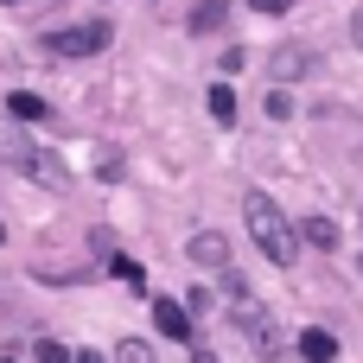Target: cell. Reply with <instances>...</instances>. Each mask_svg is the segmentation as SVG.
Wrapping results in <instances>:
<instances>
[{
  "label": "cell",
  "instance_id": "cell-1",
  "mask_svg": "<svg viewBox=\"0 0 363 363\" xmlns=\"http://www.w3.org/2000/svg\"><path fill=\"white\" fill-rule=\"evenodd\" d=\"M242 217H249V236H255V249H262L274 268H294V255H300V236H294V223L281 217V204H274L268 191H249V198H242Z\"/></svg>",
  "mask_w": 363,
  "mask_h": 363
},
{
  "label": "cell",
  "instance_id": "cell-2",
  "mask_svg": "<svg viewBox=\"0 0 363 363\" xmlns=\"http://www.w3.org/2000/svg\"><path fill=\"white\" fill-rule=\"evenodd\" d=\"M223 287H230V319H236V332H242V338H249L262 357H274V351H281V332H274V319L255 306V294H249L236 274H223Z\"/></svg>",
  "mask_w": 363,
  "mask_h": 363
},
{
  "label": "cell",
  "instance_id": "cell-3",
  "mask_svg": "<svg viewBox=\"0 0 363 363\" xmlns=\"http://www.w3.org/2000/svg\"><path fill=\"white\" fill-rule=\"evenodd\" d=\"M108 38H115L108 19H83V26H57V32H45V51H51V57H96Z\"/></svg>",
  "mask_w": 363,
  "mask_h": 363
},
{
  "label": "cell",
  "instance_id": "cell-4",
  "mask_svg": "<svg viewBox=\"0 0 363 363\" xmlns=\"http://www.w3.org/2000/svg\"><path fill=\"white\" fill-rule=\"evenodd\" d=\"M268 70H274V83H300V77L313 70V51H306V45H281V51L268 57Z\"/></svg>",
  "mask_w": 363,
  "mask_h": 363
},
{
  "label": "cell",
  "instance_id": "cell-5",
  "mask_svg": "<svg viewBox=\"0 0 363 363\" xmlns=\"http://www.w3.org/2000/svg\"><path fill=\"white\" fill-rule=\"evenodd\" d=\"M191 262H198V268H217V274H223V268H230V242H223L217 230H198V236H191Z\"/></svg>",
  "mask_w": 363,
  "mask_h": 363
},
{
  "label": "cell",
  "instance_id": "cell-6",
  "mask_svg": "<svg viewBox=\"0 0 363 363\" xmlns=\"http://www.w3.org/2000/svg\"><path fill=\"white\" fill-rule=\"evenodd\" d=\"M153 319H160V332H166V338L191 345V319H185V306H179V300H153Z\"/></svg>",
  "mask_w": 363,
  "mask_h": 363
},
{
  "label": "cell",
  "instance_id": "cell-7",
  "mask_svg": "<svg viewBox=\"0 0 363 363\" xmlns=\"http://www.w3.org/2000/svg\"><path fill=\"white\" fill-rule=\"evenodd\" d=\"M300 357H306V363H332V357H338V338L313 325V332H300Z\"/></svg>",
  "mask_w": 363,
  "mask_h": 363
},
{
  "label": "cell",
  "instance_id": "cell-8",
  "mask_svg": "<svg viewBox=\"0 0 363 363\" xmlns=\"http://www.w3.org/2000/svg\"><path fill=\"white\" fill-rule=\"evenodd\" d=\"M300 236H306L313 249H338V223H332V217H306V223H300Z\"/></svg>",
  "mask_w": 363,
  "mask_h": 363
},
{
  "label": "cell",
  "instance_id": "cell-9",
  "mask_svg": "<svg viewBox=\"0 0 363 363\" xmlns=\"http://www.w3.org/2000/svg\"><path fill=\"white\" fill-rule=\"evenodd\" d=\"M230 19V0H198V13H191V32H217Z\"/></svg>",
  "mask_w": 363,
  "mask_h": 363
},
{
  "label": "cell",
  "instance_id": "cell-10",
  "mask_svg": "<svg viewBox=\"0 0 363 363\" xmlns=\"http://www.w3.org/2000/svg\"><path fill=\"white\" fill-rule=\"evenodd\" d=\"M6 108H13L19 121H45V115H51V108H45V102L32 96V89H13V96H6Z\"/></svg>",
  "mask_w": 363,
  "mask_h": 363
},
{
  "label": "cell",
  "instance_id": "cell-11",
  "mask_svg": "<svg viewBox=\"0 0 363 363\" xmlns=\"http://www.w3.org/2000/svg\"><path fill=\"white\" fill-rule=\"evenodd\" d=\"M211 115H217L223 128L236 121V89H230V83H211Z\"/></svg>",
  "mask_w": 363,
  "mask_h": 363
},
{
  "label": "cell",
  "instance_id": "cell-12",
  "mask_svg": "<svg viewBox=\"0 0 363 363\" xmlns=\"http://www.w3.org/2000/svg\"><path fill=\"white\" fill-rule=\"evenodd\" d=\"M115 363H153V345L147 338H121L115 345Z\"/></svg>",
  "mask_w": 363,
  "mask_h": 363
},
{
  "label": "cell",
  "instance_id": "cell-13",
  "mask_svg": "<svg viewBox=\"0 0 363 363\" xmlns=\"http://www.w3.org/2000/svg\"><path fill=\"white\" fill-rule=\"evenodd\" d=\"M108 268H115V274H121V281H128V287H140V281H147V268H140V262H134V255H115V262H108Z\"/></svg>",
  "mask_w": 363,
  "mask_h": 363
},
{
  "label": "cell",
  "instance_id": "cell-14",
  "mask_svg": "<svg viewBox=\"0 0 363 363\" xmlns=\"http://www.w3.org/2000/svg\"><path fill=\"white\" fill-rule=\"evenodd\" d=\"M32 357H38V363H70V357H77V351H64L57 338H38V351H32Z\"/></svg>",
  "mask_w": 363,
  "mask_h": 363
},
{
  "label": "cell",
  "instance_id": "cell-15",
  "mask_svg": "<svg viewBox=\"0 0 363 363\" xmlns=\"http://www.w3.org/2000/svg\"><path fill=\"white\" fill-rule=\"evenodd\" d=\"M249 6H255V13H287L294 0H249Z\"/></svg>",
  "mask_w": 363,
  "mask_h": 363
},
{
  "label": "cell",
  "instance_id": "cell-16",
  "mask_svg": "<svg viewBox=\"0 0 363 363\" xmlns=\"http://www.w3.org/2000/svg\"><path fill=\"white\" fill-rule=\"evenodd\" d=\"M70 363H108V357H102V351H77Z\"/></svg>",
  "mask_w": 363,
  "mask_h": 363
},
{
  "label": "cell",
  "instance_id": "cell-17",
  "mask_svg": "<svg viewBox=\"0 0 363 363\" xmlns=\"http://www.w3.org/2000/svg\"><path fill=\"white\" fill-rule=\"evenodd\" d=\"M351 38H357V45H363V13H357V19H351Z\"/></svg>",
  "mask_w": 363,
  "mask_h": 363
},
{
  "label": "cell",
  "instance_id": "cell-18",
  "mask_svg": "<svg viewBox=\"0 0 363 363\" xmlns=\"http://www.w3.org/2000/svg\"><path fill=\"white\" fill-rule=\"evenodd\" d=\"M191 363H217V357H211V351H191Z\"/></svg>",
  "mask_w": 363,
  "mask_h": 363
}]
</instances>
